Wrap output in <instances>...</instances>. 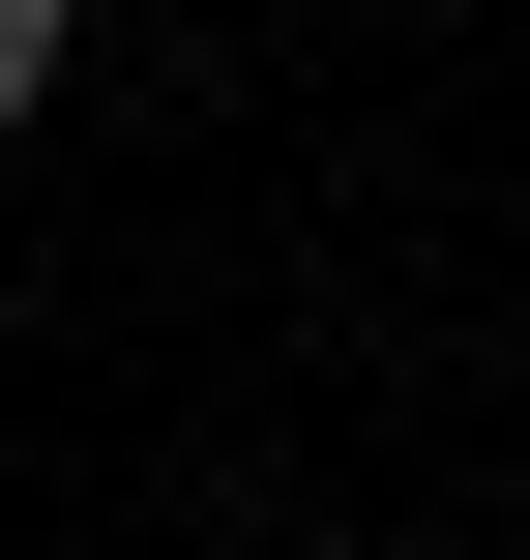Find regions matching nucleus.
Returning <instances> with one entry per match:
<instances>
[{
	"label": "nucleus",
	"mask_w": 530,
	"mask_h": 560,
	"mask_svg": "<svg viewBox=\"0 0 530 560\" xmlns=\"http://www.w3.org/2000/svg\"><path fill=\"white\" fill-rule=\"evenodd\" d=\"M59 59H89V0H0V118H59Z\"/></svg>",
	"instance_id": "obj_1"
}]
</instances>
